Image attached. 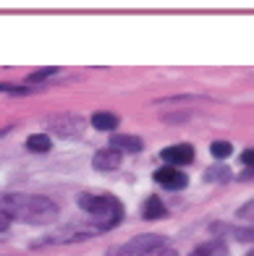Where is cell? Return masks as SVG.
<instances>
[{
    "label": "cell",
    "mask_w": 254,
    "mask_h": 256,
    "mask_svg": "<svg viewBox=\"0 0 254 256\" xmlns=\"http://www.w3.org/2000/svg\"><path fill=\"white\" fill-rule=\"evenodd\" d=\"M0 209L11 220L29 225H48L58 220V204L40 194H3L0 196Z\"/></svg>",
    "instance_id": "1"
},
{
    "label": "cell",
    "mask_w": 254,
    "mask_h": 256,
    "mask_svg": "<svg viewBox=\"0 0 254 256\" xmlns=\"http://www.w3.org/2000/svg\"><path fill=\"white\" fill-rule=\"evenodd\" d=\"M79 206H82L92 217V222L100 225L102 230H113L115 225H121V220H123V206L110 194H82L79 196Z\"/></svg>",
    "instance_id": "2"
},
{
    "label": "cell",
    "mask_w": 254,
    "mask_h": 256,
    "mask_svg": "<svg viewBox=\"0 0 254 256\" xmlns=\"http://www.w3.org/2000/svg\"><path fill=\"white\" fill-rule=\"evenodd\" d=\"M160 248H165V236H160V232H144V236H136L131 240L121 243V246H113L108 251V256H149Z\"/></svg>",
    "instance_id": "3"
},
{
    "label": "cell",
    "mask_w": 254,
    "mask_h": 256,
    "mask_svg": "<svg viewBox=\"0 0 254 256\" xmlns=\"http://www.w3.org/2000/svg\"><path fill=\"white\" fill-rule=\"evenodd\" d=\"M100 232H105V230L100 225H95L92 220H87L82 225H66V228H61L58 232H53V236L42 238V240L45 243H79V240H87L92 236H100Z\"/></svg>",
    "instance_id": "4"
},
{
    "label": "cell",
    "mask_w": 254,
    "mask_h": 256,
    "mask_svg": "<svg viewBox=\"0 0 254 256\" xmlns=\"http://www.w3.org/2000/svg\"><path fill=\"white\" fill-rule=\"evenodd\" d=\"M160 157H163L170 168H181V165H189V162L194 160V146L191 144H176V146L163 149Z\"/></svg>",
    "instance_id": "5"
},
{
    "label": "cell",
    "mask_w": 254,
    "mask_h": 256,
    "mask_svg": "<svg viewBox=\"0 0 254 256\" xmlns=\"http://www.w3.org/2000/svg\"><path fill=\"white\" fill-rule=\"evenodd\" d=\"M155 180L163 186V188H170V191H181V188H186V176L178 170V168H170V165H165V168H160L157 172H155Z\"/></svg>",
    "instance_id": "6"
},
{
    "label": "cell",
    "mask_w": 254,
    "mask_h": 256,
    "mask_svg": "<svg viewBox=\"0 0 254 256\" xmlns=\"http://www.w3.org/2000/svg\"><path fill=\"white\" fill-rule=\"evenodd\" d=\"M121 152L118 149H100V152L92 157V165H95L97 170H102V172H108V170H115V168H121Z\"/></svg>",
    "instance_id": "7"
},
{
    "label": "cell",
    "mask_w": 254,
    "mask_h": 256,
    "mask_svg": "<svg viewBox=\"0 0 254 256\" xmlns=\"http://www.w3.org/2000/svg\"><path fill=\"white\" fill-rule=\"evenodd\" d=\"M50 126L61 136H79V131L84 128V120L82 118H74V115H58V118L50 120Z\"/></svg>",
    "instance_id": "8"
},
{
    "label": "cell",
    "mask_w": 254,
    "mask_h": 256,
    "mask_svg": "<svg viewBox=\"0 0 254 256\" xmlns=\"http://www.w3.org/2000/svg\"><path fill=\"white\" fill-rule=\"evenodd\" d=\"M165 204L157 199V196H149V199H144L142 204V217L144 220H160V217H165Z\"/></svg>",
    "instance_id": "9"
},
{
    "label": "cell",
    "mask_w": 254,
    "mask_h": 256,
    "mask_svg": "<svg viewBox=\"0 0 254 256\" xmlns=\"http://www.w3.org/2000/svg\"><path fill=\"white\" fill-rule=\"evenodd\" d=\"M92 126H95L97 131H115V128H118V115L100 110V112L92 115Z\"/></svg>",
    "instance_id": "10"
},
{
    "label": "cell",
    "mask_w": 254,
    "mask_h": 256,
    "mask_svg": "<svg viewBox=\"0 0 254 256\" xmlns=\"http://www.w3.org/2000/svg\"><path fill=\"white\" fill-rule=\"evenodd\" d=\"M113 149H118V152H142V138L139 136H113Z\"/></svg>",
    "instance_id": "11"
},
{
    "label": "cell",
    "mask_w": 254,
    "mask_h": 256,
    "mask_svg": "<svg viewBox=\"0 0 254 256\" xmlns=\"http://www.w3.org/2000/svg\"><path fill=\"white\" fill-rule=\"evenodd\" d=\"M189 256H225V246H223V240H210L204 246L194 248Z\"/></svg>",
    "instance_id": "12"
},
{
    "label": "cell",
    "mask_w": 254,
    "mask_h": 256,
    "mask_svg": "<svg viewBox=\"0 0 254 256\" xmlns=\"http://www.w3.org/2000/svg\"><path fill=\"white\" fill-rule=\"evenodd\" d=\"M50 146H53V142H50V136H45V134H34V136L27 138L29 152H48Z\"/></svg>",
    "instance_id": "13"
},
{
    "label": "cell",
    "mask_w": 254,
    "mask_h": 256,
    "mask_svg": "<svg viewBox=\"0 0 254 256\" xmlns=\"http://www.w3.org/2000/svg\"><path fill=\"white\" fill-rule=\"evenodd\" d=\"M230 152H233V146H230L228 142H212L210 144V154L215 160H225V157H230Z\"/></svg>",
    "instance_id": "14"
},
{
    "label": "cell",
    "mask_w": 254,
    "mask_h": 256,
    "mask_svg": "<svg viewBox=\"0 0 254 256\" xmlns=\"http://www.w3.org/2000/svg\"><path fill=\"white\" fill-rule=\"evenodd\" d=\"M236 220H241V222H246L249 228H254V199H251V202H246L244 206H238Z\"/></svg>",
    "instance_id": "15"
},
{
    "label": "cell",
    "mask_w": 254,
    "mask_h": 256,
    "mask_svg": "<svg viewBox=\"0 0 254 256\" xmlns=\"http://www.w3.org/2000/svg\"><path fill=\"white\" fill-rule=\"evenodd\" d=\"M204 178L207 180H225V178H230V170L223 168V165H215V168H210L204 172Z\"/></svg>",
    "instance_id": "16"
},
{
    "label": "cell",
    "mask_w": 254,
    "mask_h": 256,
    "mask_svg": "<svg viewBox=\"0 0 254 256\" xmlns=\"http://www.w3.org/2000/svg\"><path fill=\"white\" fill-rule=\"evenodd\" d=\"M0 92H11V94H29V89L27 86H19V84H0Z\"/></svg>",
    "instance_id": "17"
},
{
    "label": "cell",
    "mask_w": 254,
    "mask_h": 256,
    "mask_svg": "<svg viewBox=\"0 0 254 256\" xmlns=\"http://www.w3.org/2000/svg\"><path fill=\"white\" fill-rule=\"evenodd\" d=\"M53 74H58V68H40V71H34V74L29 76V81H42V78H48V76H53Z\"/></svg>",
    "instance_id": "18"
},
{
    "label": "cell",
    "mask_w": 254,
    "mask_h": 256,
    "mask_svg": "<svg viewBox=\"0 0 254 256\" xmlns=\"http://www.w3.org/2000/svg\"><path fill=\"white\" fill-rule=\"evenodd\" d=\"M241 160H244V165L254 168V149H244V154H241Z\"/></svg>",
    "instance_id": "19"
},
{
    "label": "cell",
    "mask_w": 254,
    "mask_h": 256,
    "mask_svg": "<svg viewBox=\"0 0 254 256\" xmlns=\"http://www.w3.org/2000/svg\"><path fill=\"white\" fill-rule=\"evenodd\" d=\"M11 228V217L3 212V209H0V232H3V230H8Z\"/></svg>",
    "instance_id": "20"
},
{
    "label": "cell",
    "mask_w": 254,
    "mask_h": 256,
    "mask_svg": "<svg viewBox=\"0 0 254 256\" xmlns=\"http://www.w3.org/2000/svg\"><path fill=\"white\" fill-rule=\"evenodd\" d=\"M157 256H178L176 251H173V248H163V251H160Z\"/></svg>",
    "instance_id": "21"
},
{
    "label": "cell",
    "mask_w": 254,
    "mask_h": 256,
    "mask_svg": "<svg viewBox=\"0 0 254 256\" xmlns=\"http://www.w3.org/2000/svg\"><path fill=\"white\" fill-rule=\"evenodd\" d=\"M246 256H254V251H249V254H246Z\"/></svg>",
    "instance_id": "22"
}]
</instances>
